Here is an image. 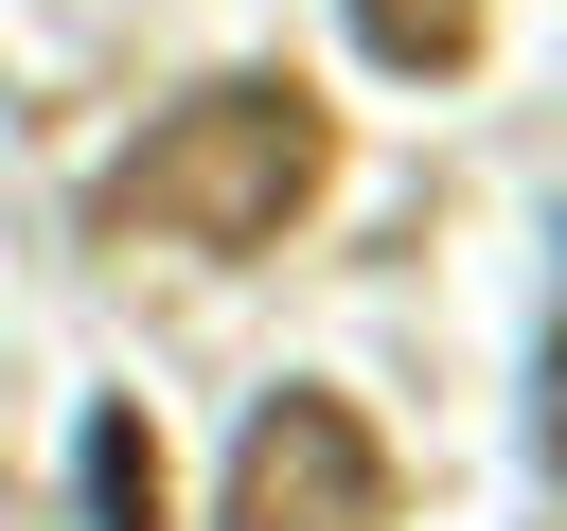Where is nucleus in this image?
I'll return each instance as SVG.
<instances>
[{
	"label": "nucleus",
	"instance_id": "4",
	"mask_svg": "<svg viewBox=\"0 0 567 531\" xmlns=\"http://www.w3.org/2000/svg\"><path fill=\"white\" fill-rule=\"evenodd\" d=\"M354 35H372L390 71H461V53H478V0H354Z\"/></svg>",
	"mask_w": 567,
	"mask_h": 531
},
{
	"label": "nucleus",
	"instance_id": "2",
	"mask_svg": "<svg viewBox=\"0 0 567 531\" xmlns=\"http://www.w3.org/2000/svg\"><path fill=\"white\" fill-rule=\"evenodd\" d=\"M213 531H390V442L337 389H284V407H248Z\"/></svg>",
	"mask_w": 567,
	"mask_h": 531
},
{
	"label": "nucleus",
	"instance_id": "5",
	"mask_svg": "<svg viewBox=\"0 0 567 531\" xmlns=\"http://www.w3.org/2000/svg\"><path fill=\"white\" fill-rule=\"evenodd\" d=\"M549 460H567V336H549Z\"/></svg>",
	"mask_w": 567,
	"mask_h": 531
},
{
	"label": "nucleus",
	"instance_id": "1",
	"mask_svg": "<svg viewBox=\"0 0 567 531\" xmlns=\"http://www.w3.org/2000/svg\"><path fill=\"white\" fill-rule=\"evenodd\" d=\"M337 177V124L284 88V71H230V88H195L159 142H124L106 159V212L124 230H177V248H284V212Z\"/></svg>",
	"mask_w": 567,
	"mask_h": 531
},
{
	"label": "nucleus",
	"instance_id": "3",
	"mask_svg": "<svg viewBox=\"0 0 567 531\" xmlns=\"http://www.w3.org/2000/svg\"><path fill=\"white\" fill-rule=\"evenodd\" d=\"M89 531H159V425L89 407Z\"/></svg>",
	"mask_w": 567,
	"mask_h": 531
}]
</instances>
